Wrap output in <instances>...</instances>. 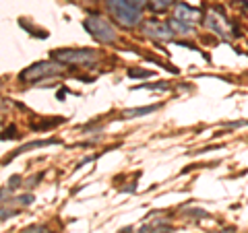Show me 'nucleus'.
Segmentation results:
<instances>
[{"mask_svg":"<svg viewBox=\"0 0 248 233\" xmlns=\"http://www.w3.org/2000/svg\"><path fill=\"white\" fill-rule=\"evenodd\" d=\"M50 58L58 64H81V66H91L93 62H97V52L95 50H89V48H81V50H68V48H62V50H52L50 52Z\"/></svg>","mask_w":248,"mask_h":233,"instance_id":"obj_1","label":"nucleus"},{"mask_svg":"<svg viewBox=\"0 0 248 233\" xmlns=\"http://www.w3.org/2000/svg\"><path fill=\"white\" fill-rule=\"evenodd\" d=\"M83 25H85V29H87L97 42H102V44H114L116 40H118V33H116L114 25L106 17L93 15V17L85 19Z\"/></svg>","mask_w":248,"mask_h":233,"instance_id":"obj_2","label":"nucleus"},{"mask_svg":"<svg viewBox=\"0 0 248 233\" xmlns=\"http://www.w3.org/2000/svg\"><path fill=\"white\" fill-rule=\"evenodd\" d=\"M58 73H60L58 62H35V64H31L27 71H23L19 74V79L25 81V83H37V81L48 79V76H54Z\"/></svg>","mask_w":248,"mask_h":233,"instance_id":"obj_3","label":"nucleus"},{"mask_svg":"<svg viewBox=\"0 0 248 233\" xmlns=\"http://www.w3.org/2000/svg\"><path fill=\"white\" fill-rule=\"evenodd\" d=\"M143 33H145V35H149V37H155V40H161V42H170V40L174 37V33H172V29H170V25H164V23H157V21L145 23Z\"/></svg>","mask_w":248,"mask_h":233,"instance_id":"obj_4","label":"nucleus"},{"mask_svg":"<svg viewBox=\"0 0 248 233\" xmlns=\"http://www.w3.org/2000/svg\"><path fill=\"white\" fill-rule=\"evenodd\" d=\"M174 19L184 21V23H188V25H192L195 21L201 19V11L190 9V6L184 4V2H178V4L174 6Z\"/></svg>","mask_w":248,"mask_h":233,"instance_id":"obj_5","label":"nucleus"},{"mask_svg":"<svg viewBox=\"0 0 248 233\" xmlns=\"http://www.w3.org/2000/svg\"><path fill=\"white\" fill-rule=\"evenodd\" d=\"M60 141L58 138H46V141H31V143H27V145H23V146H19L17 151H15L11 157H9V161L11 159H15V157H19V155H23V153H27V151H31V149H44V146H50V145H58Z\"/></svg>","mask_w":248,"mask_h":233,"instance_id":"obj_6","label":"nucleus"},{"mask_svg":"<svg viewBox=\"0 0 248 233\" xmlns=\"http://www.w3.org/2000/svg\"><path fill=\"white\" fill-rule=\"evenodd\" d=\"M207 27L211 29V31H215V33H219V35H228V23L223 21V17H217V15H209L207 17Z\"/></svg>","mask_w":248,"mask_h":233,"instance_id":"obj_7","label":"nucleus"},{"mask_svg":"<svg viewBox=\"0 0 248 233\" xmlns=\"http://www.w3.org/2000/svg\"><path fill=\"white\" fill-rule=\"evenodd\" d=\"M155 110H157V105L133 107V110H124V112H122V118H126V120H130V118H139V116H147V114H151V112H155Z\"/></svg>","mask_w":248,"mask_h":233,"instance_id":"obj_8","label":"nucleus"},{"mask_svg":"<svg viewBox=\"0 0 248 233\" xmlns=\"http://www.w3.org/2000/svg\"><path fill=\"white\" fill-rule=\"evenodd\" d=\"M149 9L153 13H161V11H166L168 6H172L174 4V0H149Z\"/></svg>","mask_w":248,"mask_h":233,"instance_id":"obj_9","label":"nucleus"},{"mask_svg":"<svg viewBox=\"0 0 248 233\" xmlns=\"http://www.w3.org/2000/svg\"><path fill=\"white\" fill-rule=\"evenodd\" d=\"M168 25H170V29L180 31V33H188V31L192 29V25H188V23H184V21H178V19H172Z\"/></svg>","mask_w":248,"mask_h":233,"instance_id":"obj_10","label":"nucleus"},{"mask_svg":"<svg viewBox=\"0 0 248 233\" xmlns=\"http://www.w3.org/2000/svg\"><path fill=\"white\" fill-rule=\"evenodd\" d=\"M64 122V118H52V120H48V122H40V124H35V130H48V128H52V126H56V124H62Z\"/></svg>","mask_w":248,"mask_h":233,"instance_id":"obj_11","label":"nucleus"},{"mask_svg":"<svg viewBox=\"0 0 248 233\" xmlns=\"http://www.w3.org/2000/svg\"><path fill=\"white\" fill-rule=\"evenodd\" d=\"M151 74H153L151 71H135V68H128L130 79H147V76H151Z\"/></svg>","mask_w":248,"mask_h":233,"instance_id":"obj_12","label":"nucleus"},{"mask_svg":"<svg viewBox=\"0 0 248 233\" xmlns=\"http://www.w3.org/2000/svg\"><path fill=\"white\" fill-rule=\"evenodd\" d=\"M143 89H151V91H155V89H159V91H168L170 89V85L168 83H157V85H141Z\"/></svg>","mask_w":248,"mask_h":233,"instance_id":"obj_13","label":"nucleus"},{"mask_svg":"<svg viewBox=\"0 0 248 233\" xmlns=\"http://www.w3.org/2000/svg\"><path fill=\"white\" fill-rule=\"evenodd\" d=\"M6 138H19V134H17V128H15V126H11L9 130H4V134H2V141H6Z\"/></svg>","mask_w":248,"mask_h":233,"instance_id":"obj_14","label":"nucleus"},{"mask_svg":"<svg viewBox=\"0 0 248 233\" xmlns=\"http://www.w3.org/2000/svg\"><path fill=\"white\" fill-rule=\"evenodd\" d=\"M17 203L23 204V206H29L31 203H33V196H31V194H25V196H19L17 198Z\"/></svg>","mask_w":248,"mask_h":233,"instance_id":"obj_15","label":"nucleus"},{"mask_svg":"<svg viewBox=\"0 0 248 233\" xmlns=\"http://www.w3.org/2000/svg\"><path fill=\"white\" fill-rule=\"evenodd\" d=\"M25 233H50L48 227H42V225H35V227H29Z\"/></svg>","mask_w":248,"mask_h":233,"instance_id":"obj_16","label":"nucleus"},{"mask_svg":"<svg viewBox=\"0 0 248 233\" xmlns=\"http://www.w3.org/2000/svg\"><path fill=\"white\" fill-rule=\"evenodd\" d=\"M42 180V174H37V175H33L31 180H27L25 184H27V188H33V186H37V182Z\"/></svg>","mask_w":248,"mask_h":233,"instance_id":"obj_17","label":"nucleus"},{"mask_svg":"<svg viewBox=\"0 0 248 233\" xmlns=\"http://www.w3.org/2000/svg\"><path fill=\"white\" fill-rule=\"evenodd\" d=\"M19 182H21V175H13L9 180V188H19V186H21Z\"/></svg>","mask_w":248,"mask_h":233,"instance_id":"obj_18","label":"nucleus"},{"mask_svg":"<svg viewBox=\"0 0 248 233\" xmlns=\"http://www.w3.org/2000/svg\"><path fill=\"white\" fill-rule=\"evenodd\" d=\"M248 124V120H240V122H230V124H226V128H236V126H246Z\"/></svg>","mask_w":248,"mask_h":233,"instance_id":"obj_19","label":"nucleus"},{"mask_svg":"<svg viewBox=\"0 0 248 233\" xmlns=\"http://www.w3.org/2000/svg\"><path fill=\"white\" fill-rule=\"evenodd\" d=\"M219 233H236V229H234V227H230V229H226V231H219Z\"/></svg>","mask_w":248,"mask_h":233,"instance_id":"obj_20","label":"nucleus"},{"mask_svg":"<svg viewBox=\"0 0 248 233\" xmlns=\"http://www.w3.org/2000/svg\"><path fill=\"white\" fill-rule=\"evenodd\" d=\"M120 233H130V227H126V229H122Z\"/></svg>","mask_w":248,"mask_h":233,"instance_id":"obj_21","label":"nucleus"}]
</instances>
